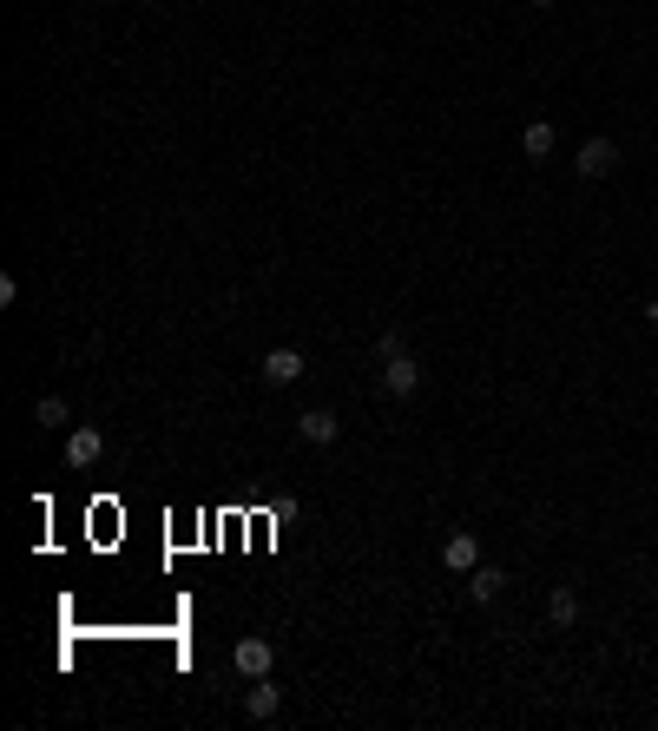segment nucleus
Instances as JSON below:
<instances>
[{
	"label": "nucleus",
	"instance_id": "f257e3e1",
	"mask_svg": "<svg viewBox=\"0 0 658 731\" xmlns=\"http://www.w3.org/2000/svg\"><path fill=\"white\" fill-rule=\"evenodd\" d=\"M231 666L244 672V679H270V666H277V652H270V639H257V633H244L231 646Z\"/></svg>",
	"mask_w": 658,
	"mask_h": 731
},
{
	"label": "nucleus",
	"instance_id": "f03ea898",
	"mask_svg": "<svg viewBox=\"0 0 658 731\" xmlns=\"http://www.w3.org/2000/svg\"><path fill=\"white\" fill-rule=\"evenodd\" d=\"M573 165H580V178H612L619 172V145L612 139H586L580 152H573Z\"/></svg>",
	"mask_w": 658,
	"mask_h": 731
},
{
	"label": "nucleus",
	"instance_id": "7ed1b4c3",
	"mask_svg": "<svg viewBox=\"0 0 658 731\" xmlns=\"http://www.w3.org/2000/svg\"><path fill=\"white\" fill-rule=\"evenodd\" d=\"M441 567H448V573H461V580H468V573L481 567V541H474L468 527H461V534H448V541H441Z\"/></svg>",
	"mask_w": 658,
	"mask_h": 731
},
{
	"label": "nucleus",
	"instance_id": "20e7f679",
	"mask_svg": "<svg viewBox=\"0 0 658 731\" xmlns=\"http://www.w3.org/2000/svg\"><path fill=\"white\" fill-rule=\"evenodd\" d=\"M257 376H264L270 389H283V382H297V376H303V350H290V343H283V350H270L264 363H257Z\"/></svg>",
	"mask_w": 658,
	"mask_h": 731
},
{
	"label": "nucleus",
	"instance_id": "39448f33",
	"mask_svg": "<svg viewBox=\"0 0 658 731\" xmlns=\"http://www.w3.org/2000/svg\"><path fill=\"white\" fill-rule=\"evenodd\" d=\"M382 389H389V396H415V389H422V369H415V356H389V363H382Z\"/></svg>",
	"mask_w": 658,
	"mask_h": 731
},
{
	"label": "nucleus",
	"instance_id": "423d86ee",
	"mask_svg": "<svg viewBox=\"0 0 658 731\" xmlns=\"http://www.w3.org/2000/svg\"><path fill=\"white\" fill-rule=\"evenodd\" d=\"M99 455H106V435H99L93 422H86V429H73V435H66V468H93Z\"/></svg>",
	"mask_w": 658,
	"mask_h": 731
},
{
	"label": "nucleus",
	"instance_id": "0eeeda50",
	"mask_svg": "<svg viewBox=\"0 0 658 731\" xmlns=\"http://www.w3.org/2000/svg\"><path fill=\"white\" fill-rule=\"evenodd\" d=\"M553 145H560V132H553L547 119H527V132H520V159L547 165V159H553Z\"/></svg>",
	"mask_w": 658,
	"mask_h": 731
},
{
	"label": "nucleus",
	"instance_id": "6e6552de",
	"mask_svg": "<svg viewBox=\"0 0 658 731\" xmlns=\"http://www.w3.org/2000/svg\"><path fill=\"white\" fill-rule=\"evenodd\" d=\"M297 435H303V442H316V448H329L336 435H343V422H336L329 409H303L297 415Z\"/></svg>",
	"mask_w": 658,
	"mask_h": 731
},
{
	"label": "nucleus",
	"instance_id": "1a4fd4ad",
	"mask_svg": "<svg viewBox=\"0 0 658 731\" xmlns=\"http://www.w3.org/2000/svg\"><path fill=\"white\" fill-rule=\"evenodd\" d=\"M244 712H251V718H277L283 712V692L270 679H251V685H244Z\"/></svg>",
	"mask_w": 658,
	"mask_h": 731
},
{
	"label": "nucleus",
	"instance_id": "9d476101",
	"mask_svg": "<svg viewBox=\"0 0 658 731\" xmlns=\"http://www.w3.org/2000/svg\"><path fill=\"white\" fill-rule=\"evenodd\" d=\"M501 587H507V573H501V567H487V560L468 573V600H481V606H487V600H501Z\"/></svg>",
	"mask_w": 658,
	"mask_h": 731
},
{
	"label": "nucleus",
	"instance_id": "9b49d317",
	"mask_svg": "<svg viewBox=\"0 0 658 731\" xmlns=\"http://www.w3.org/2000/svg\"><path fill=\"white\" fill-rule=\"evenodd\" d=\"M547 620L553 626H580V593H573V587H553L547 593Z\"/></svg>",
	"mask_w": 658,
	"mask_h": 731
},
{
	"label": "nucleus",
	"instance_id": "f8f14e48",
	"mask_svg": "<svg viewBox=\"0 0 658 731\" xmlns=\"http://www.w3.org/2000/svg\"><path fill=\"white\" fill-rule=\"evenodd\" d=\"M66 415H73V409H66V396H40V402H33V422H40V429H66Z\"/></svg>",
	"mask_w": 658,
	"mask_h": 731
},
{
	"label": "nucleus",
	"instance_id": "ddd939ff",
	"mask_svg": "<svg viewBox=\"0 0 658 731\" xmlns=\"http://www.w3.org/2000/svg\"><path fill=\"white\" fill-rule=\"evenodd\" d=\"M376 356H382V363H389V356H402V330H382L376 336Z\"/></svg>",
	"mask_w": 658,
	"mask_h": 731
},
{
	"label": "nucleus",
	"instance_id": "4468645a",
	"mask_svg": "<svg viewBox=\"0 0 658 731\" xmlns=\"http://www.w3.org/2000/svg\"><path fill=\"white\" fill-rule=\"evenodd\" d=\"M645 317H652V323H658V297H652V303H645Z\"/></svg>",
	"mask_w": 658,
	"mask_h": 731
},
{
	"label": "nucleus",
	"instance_id": "2eb2a0df",
	"mask_svg": "<svg viewBox=\"0 0 658 731\" xmlns=\"http://www.w3.org/2000/svg\"><path fill=\"white\" fill-rule=\"evenodd\" d=\"M533 7H553V0H533Z\"/></svg>",
	"mask_w": 658,
	"mask_h": 731
}]
</instances>
